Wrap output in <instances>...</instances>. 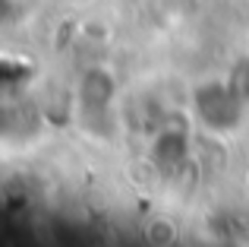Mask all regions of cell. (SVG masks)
I'll use <instances>...</instances> for the list:
<instances>
[{
  "instance_id": "3957f363",
  "label": "cell",
  "mask_w": 249,
  "mask_h": 247,
  "mask_svg": "<svg viewBox=\"0 0 249 247\" xmlns=\"http://www.w3.org/2000/svg\"><path fill=\"white\" fill-rule=\"evenodd\" d=\"M186 159H189V152H186V140H183V136H174L170 130H164V133L155 136L152 162L161 168V171L174 174V171H177V168H180Z\"/></svg>"
},
{
  "instance_id": "277c9868",
  "label": "cell",
  "mask_w": 249,
  "mask_h": 247,
  "mask_svg": "<svg viewBox=\"0 0 249 247\" xmlns=\"http://www.w3.org/2000/svg\"><path fill=\"white\" fill-rule=\"evenodd\" d=\"M227 80H231V86L237 89V95L246 102V108H249V54L233 63L231 73H227Z\"/></svg>"
},
{
  "instance_id": "7a4b0ae2",
  "label": "cell",
  "mask_w": 249,
  "mask_h": 247,
  "mask_svg": "<svg viewBox=\"0 0 249 247\" xmlns=\"http://www.w3.org/2000/svg\"><path fill=\"white\" fill-rule=\"evenodd\" d=\"M117 82L110 76V70L104 67H89L76 82V108L85 121L89 118H104L114 105Z\"/></svg>"
},
{
  "instance_id": "6da1fadb",
  "label": "cell",
  "mask_w": 249,
  "mask_h": 247,
  "mask_svg": "<svg viewBox=\"0 0 249 247\" xmlns=\"http://www.w3.org/2000/svg\"><path fill=\"white\" fill-rule=\"evenodd\" d=\"M189 111L196 124L212 136H231L243 127L249 108L231 86V80H205L189 95Z\"/></svg>"
}]
</instances>
